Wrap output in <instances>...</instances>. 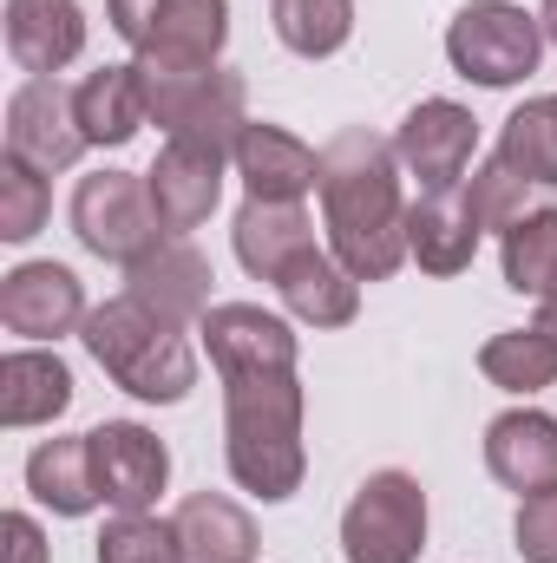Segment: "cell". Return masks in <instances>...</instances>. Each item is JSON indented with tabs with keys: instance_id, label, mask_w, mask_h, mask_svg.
<instances>
[{
	"instance_id": "cell-3",
	"label": "cell",
	"mask_w": 557,
	"mask_h": 563,
	"mask_svg": "<svg viewBox=\"0 0 557 563\" xmlns=\"http://www.w3.org/2000/svg\"><path fill=\"white\" fill-rule=\"evenodd\" d=\"M86 354L132 400H151V407H171V400H184L197 387V354H190L184 328H171L164 314H151L132 295L86 314Z\"/></svg>"
},
{
	"instance_id": "cell-6",
	"label": "cell",
	"mask_w": 557,
	"mask_h": 563,
	"mask_svg": "<svg viewBox=\"0 0 557 563\" xmlns=\"http://www.w3.org/2000/svg\"><path fill=\"white\" fill-rule=\"evenodd\" d=\"M73 230H79V243L99 263H125V269L164 243L151 184L132 177V170H92V177H79V190H73Z\"/></svg>"
},
{
	"instance_id": "cell-1",
	"label": "cell",
	"mask_w": 557,
	"mask_h": 563,
	"mask_svg": "<svg viewBox=\"0 0 557 563\" xmlns=\"http://www.w3.org/2000/svg\"><path fill=\"white\" fill-rule=\"evenodd\" d=\"M321 217L335 263L354 282H387L407 263V203H401V151L348 125L321 151Z\"/></svg>"
},
{
	"instance_id": "cell-35",
	"label": "cell",
	"mask_w": 557,
	"mask_h": 563,
	"mask_svg": "<svg viewBox=\"0 0 557 563\" xmlns=\"http://www.w3.org/2000/svg\"><path fill=\"white\" fill-rule=\"evenodd\" d=\"M106 13H112L119 40H132V46H139L144 26H151V13H157V0H106Z\"/></svg>"
},
{
	"instance_id": "cell-9",
	"label": "cell",
	"mask_w": 557,
	"mask_h": 563,
	"mask_svg": "<svg viewBox=\"0 0 557 563\" xmlns=\"http://www.w3.org/2000/svg\"><path fill=\"white\" fill-rule=\"evenodd\" d=\"M92 439V472H99V492L112 511H151L164 478H171V452L151 426L132 420H106L86 432Z\"/></svg>"
},
{
	"instance_id": "cell-31",
	"label": "cell",
	"mask_w": 557,
	"mask_h": 563,
	"mask_svg": "<svg viewBox=\"0 0 557 563\" xmlns=\"http://www.w3.org/2000/svg\"><path fill=\"white\" fill-rule=\"evenodd\" d=\"M99 563H190L177 531L144 518V511H119L106 531H99Z\"/></svg>"
},
{
	"instance_id": "cell-21",
	"label": "cell",
	"mask_w": 557,
	"mask_h": 563,
	"mask_svg": "<svg viewBox=\"0 0 557 563\" xmlns=\"http://www.w3.org/2000/svg\"><path fill=\"white\" fill-rule=\"evenodd\" d=\"M276 295H282V308L295 321H308V328H348L354 308H361V282L348 276L335 256H321L315 243L276 276Z\"/></svg>"
},
{
	"instance_id": "cell-33",
	"label": "cell",
	"mask_w": 557,
	"mask_h": 563,
	"mask_svg": "<svg viewBox=\"0 0 557 563\" xmlns=\"http://www.w3.org/2000/svg\"><path fill=\"white\" fill-rule=\"evenodd\" d=\"M512 538H518V558L525 563H557V485L532 492V498L518 505Z\"/></svg>"
},
{
	"instance_id": "cell-27",
	"label": "cell",
	"mask_w": 557,
	"mask_h": 563,
	"mask_svg": "<svg viewBox=\"0 0 557 563\" xmlns=\"http://www.w3.org/2000/svg\"><path fill=\"white\" fill-rule=\"evenodd\" d=\"M276 40L302 59H328L354 33V0H270Z\"/></svg>"
},
{
	"instance_id": "cell-15",
	"label": "cell",
	"mask_w": 557,
	"mask_h": 563,
	"mask_svg": "<svg viewBox=\"0 0 557 563\" xmlns=\"http://www.w3.org/2000/svg\"><path fill=\"white\" fill-rule=\"evenodd\" d=\"M485 472L505 492H518V498L557 485V420L538 413V407L499 413V420L485 426Z\"/></svg>"
},
{
	"instance_id": "cell-5",
	"label": "cell",
	"mask_w": 557,
	"mask_h": 563,
	"mask_svg": "<svg viewBox=\"0 0 557 563\" xmlns=\"http://www.w3.org/2000/svg\"><path fill=\"white\" fill-rule=\"evenodd\" d=\"M538 53H545V20H532L512 0H472L446 26L452 73L479 86H518L525 73H538Z\"/></svg>"
},
{
	"instance_id": "cell-37",
	"label": "cell",
	"mask_w": 557,
	"mask_h": 563,
	"mask_svg": "<svg viewBox=\"0 0 557 563\" xmlns=\"http://www.w3.org/2000/svg\"><path fill=\"white\" fill-rule=\"evenodd\" d=\"M538 20H545V40H557V0H545V13H538Z\"/></svg>"
},
{
	"instance_id": "cell-13",
	"label": "cell",
	"mask_w": 557,
	"mask_h": 563,
	"mask_svg": "<svg viewBox=\"0 0 557 563\" xmlns=\"http://www.w3.org/2000/svg\"><path fill=\"white\" fill-rule=\"evenodd\" d=\"M210 263L184 243V236H164L151 256H139L132 269H125V295L144 301L151 314H164L171 328H184V321H204L210 314Z\"/></svg>"
},
{
	"instance_id": "cell-12",
	"label": "cell",
	"mask_w": 557,
	"mask_h": 563,
	"mask_svg": "<svg viewBox=\"0 0 557 563\" xmlns=\"http://www.w3.org/2000/svg\"><path fill=\"white\" fill-rule=\"evenodd\" d=\"M223 157L230 151H210V144H164L157 151V164L144 170V184H151L164 236H190L217 210V197H223Z\"/></svg>"
},
{
	"instance_id": "cell-38",
	"label": "cell",
	"mask_w": 557,
	"mask_h": 563,
	"mask_svg": "<svg viewBox=\"0 0 557 563\" xmlns=\"http://www.w3.org/2000/svg\"><path fill=\"white\" fill-rule=\"evenodd\" d=\"M551 106H557V99H551Z\"/></svg>"
},
{
	"instance_id": "cell-16",
	"label": "cell",
	"mask_w": 557,
	"mask_h": 563,
	"mask_svg": "<svg viewBox=\"0 0 557 563\" xmlns=\"http://www.w3.org/2000/svg\"><path fill=\"white\" fill-rule=\"evenodd\" d=\"M7 53L33 79H59L86 53V13L79 0H7Z\"/></svg>"
},
{
	"instance_id": "cell-28",
	"label": "cell",
	"mask_w": 557,
	"mask_h": 563,
	"mask_svg": "<svg viewBox=\"0 0 557 563\" xmlns=\"http://www.w3.org/2000/svg\"><path fill=\"white\" fill-rule=\"evenodd\" d=\"M551 282H557V210L538 203L518 230H505V288L545 301Z\"/></svg>"
},
{
	"instance_id": "cell-7",
	"label": "cell",
	"mask_w": 557,
	"mask_h": 563,
	"mask_svg": "<svg viewBox=\"0 0 557 563\" xmlns=\"http://www.w3.org/2000/svg\"><path fill=\"white\" fill-rule=\"evenodd\" d=\"M426 544V492L414 472H374L341 511L348 563H414Z\"/></svg>"
},
{
	"instance_id": "cell-20",
	"label": "cell",
	"mask_w": 557,
	"mask_h": 563,
	"mask_svg": "<svg viewBox=\"0 0 557 563\" xmlns=\"http://www.w3.org/2000/svg\"><path fill=\"white\" fill-rule=\"evenodd\" d=\"M177 544L190 563H256V525L237 498L223 492H190L171 518Z\"/></svg>"
},
{
	"instance_id": "cell-24",
	"label": "cell",
	"mask_w": 557,
	"mask_h": 563,
	"mask_svg": "<svg viewBox=\"0 0 557 563\" xmlns=\"http://www.w3.org/2000/svg\"><path fill=\"white\" fill-rule=\"evenodd\" d=\"M315 243V230H308V217H302V203H270V197H250L243 210H237V263L250 269V276L276 282L302 250Z\"/></svg>"
},
{
	"instance_id": "cell-25",
	"label": "cell",
	"mask_w": 557,
	"mask_h": 563,
	"mask_svg": "<svg viewBox=\"0 0 557 563\" xmlns=\"http://www.w3.org/2000/svg\"><path fill=\"white\" fill-rule=\"evenodd\" d=\"M26 492L59 511V518H86L106 492H99V472H92V439H46L33 459H26Z\"/></svg>"
},
{
	"instance_id": "cell-30",
	"label": "cell",
	"mask_w": 557,
	"mask_h": 563,
	"mask_svg": "<svg viewBox=\"0 0 557 563\" xmlns=\"http://www.w3.org/2000/svg\"><path fill=\"white\" fill-rule=\"evenodd\" d=\"M532 177H518L505 157H492V164H479L472 177H466V210H472V223L479 230H518L525 217H532Z\"/></svg>"
},
{
	"instance_id": "cell-10",
	"label": "cell",
	"mask_w": 557,
	"mask_h": 563,
	"mask_svg": "<svg viewBox=\"0 0 557 563\" xmlns=\"http://www.w3.org/2000/svg\"><path fill=\"white\" fill-rule=\"evenodd\" d=\"M472 144H479V119L466 106H452V99H419L401 119V132H394L401 164L426 190H452L466 177V164H472Z\"/></svg>"
},
{
	"instance_id": "cell-26",
	"label": "cell",
	"mask_w": 557,
	"mask_h": 563,
	"mask_svg": "<svg viewBox=\"0 0 557 563\" xmlns=\"http://www.w3.org/2000/svg\"><path fill=\"white\" fill-rule=\"evenodd\" d=\"M479 374L505 394H545V387H557V334L545 321L492 334L479 347Z\"/></svg>"
},
{
	"instance_id": "cell-19",
	"label": "cell",
	"mask_w": 557,
	"mask_h": 563,
	"mask_svg": "<svg viewBox=\"0 0 557 563\" xmlns=\"http://www.w3.org/2000/svg\"><path fill=\"white\" fill-rule=\"evenodd\" d=\"M472 250H479V223L466 210V190H426L419 203H407V256L426 276L472 269Z\"/></svg>"
},
{
	"instance_id": "cell-29",
	"label": "cell",
	"mask_w": 557,
	"mask_h": 563,
	"mask_svg": "<svg viewBox=\"0 0 557 563\" xmlns=\"http://www.w3.org/2000/svg\"><path fill=\"white\" fill-rule=\"evenodd\" d=\"M499 157H505L518 177H532V184H557V106L551 99H532V106H518V112L505 119Z\"/></svg>"
},
{
	"instance_id": "cell-18",
	"label": "cell",
	"mask_w": 557,
	"mask_h": 563,
	"mask_svg": "<svg viewBox=\"0 0 557 563\" xmlns=\"http://www.w3.org/2000/svg\"><path fill=\"white\" fill-rule=\"evenodd\" d=\"M230 157H237L250 197L302 203L308 190H321V157L295 139V132H282V125H243V139H237Z\"/></svg>"
},
{
	"instance_id": "cell-4",
	"label": "cell",
	"mask_w": 557,
	"mask_h": 563,
	"mask_svg": "<svg viewBox=\"0 0 557 563\" xmlns=\"http://www.w3.org/2000/svg\"><path fill=\"white\" fill-rule=\"evenodd\" d=\"M144 112L171 144H210V151H237L243 139V73L230 66H144Z\"/></svg>"
},
{
	"instance_id": "cell-36",
	"label": "cell",
	"mask_w": 557,
	"mask_h": 563,
	"mask_svg": "<svg viewBox=\"0 0 557 563\" xmlns=\"http://www.w3.org/2000/svg\"><path fill=\"white\" fill-rule=\"evenodd\" d=\"M538 321H545V328H551V334H557V282H551V288H545V314H538Z\"/></svg>"
},
{
	"instance_id": "cell-23",
	"label": "cell",
	"mask_w": 557,
	"mask_h": 563,
	"mask_svg": "<svg viewBox=\"0 0 557 563\" xmlns=\"http://www.w3.org/2000/svg\"><path fill=\"white\" fill-rule=\"evenodd\" d=\"M73 99H79V132H86V144H132L139 125L151 119V112H144L139 59H132V66H99V73H86V79L73 86Z\"/></svg>"
},
{
	"instance_id": "cell-34",
	"label": "cell",
	"mask_w": 557,
	"mask_h": 563,
	"mask_svg": "<svg viewBox=\"0 0 557 563\" xmlns=\"http://www.w3.org/2000/svg\"><path fill=\"white\" fill-rule=\"evenodd\" d=\"M0 538H7V563H46V538H40V525L26 511H7Z\"/></svg>"
},
{
	"instance_id": "cell-17",
	"label": "cell",
	"mask_w": 557,
	"mask_h": 563,
	"mask_svg": "<svg viewBox=\"0 0 557 563\" xmlns=\"http://www.w3.org/2000/svg\"><path fill=\"white\" fill-rule=\"evenodd\" d=\"M230 40V0H157L139 40L144 66H217Z\"/></svg>"
},
{
	"instance_id": "cell-14",
	"label": "cell",
	"mask_w": 557,
	"mask_h": 563,
	"mask_svg": "<svg viewBox=\"0 0 557 563\" xmlns=\"http://www.w3.org/2000/svg\"><path fill=\"white\" fill-rule=\"evenodd\" d=\"M217 374H256V367H295V334L282 314H263L256 301H217L197 321Z\"/></svg>"
},
{
	"instance_id": "cell-8",
	"label": "cell",
	"mask_w": 557,
	"mask_h": 563,
	"mask_svg": "<svg viewBox=\"0 0 557 563\" xmlns=\"http://www.w3.org/2000/svg\"><path fill=\"white\" fill-rule=\"evenodd\" d=\"M79 151H86L79 99L59 79H26L7 99V157H20L33 170H66Z\"/></svg>"
},
{
	"instance_id": "cell-22",
	"label": "cell",
	"mask_w": 557,
	"mask_h": 563,
	"mask_svg": "<svg viewBox=\"0 0 557 563\" xmlns=\"http://www.w3.org/2000/svg\"><path fill=\"white\" fill-rule=\"evenodd\" d=\"M73 407V374L59 354H40V347H20L0 361V426H46Z\"/></svg>"
},
{
	"instance_id": "cell-2",
	"label": "cell",
	"mask_w": 557,
	"mask_h": 563,
	"mask_svg": "<svg viewBox=\"0 0 557 563\" xmlns=\"http://www.w3.org/2000/svg\"><path fill=\"white\" fill-rule=\"evenodd\" d=\"M223 459L243 492L263 505L295 498L308 445H302V380L295 367L223 374Z\"/></svg>"
},
{
	"instance_id": "cell-11",
	"label": "cell",
	"mask_w": 557,
	"mask_h": 563,
	"mask_svg": "<svg viewBox=\"0 0 557 563\" xmlns=\"http://www.w3.org/2000/svg\"><path fill=\"white\" fill-rule=\"evenodd\" d=\"M0 321L26 341H59L86 328V288L66 263H20L0 282Z\"/></svg>"
},
{
	"instance_id": "cell-32",
	"label": "cell",
	"mask_w": 557,
	"mask_h": 563,
	"mask_svg": "<svg viewBox=\"0 0 557 563\" xmlns=\"http://www.w3.org/2000/svg\"><path fill=\"white\" fill-rule=\"evenodd\" d=\"M46 210H53L46 170H33V164L7 157V164H0V236H7V243H26V236H40Z\"/></svg>"
}]
</instances>
